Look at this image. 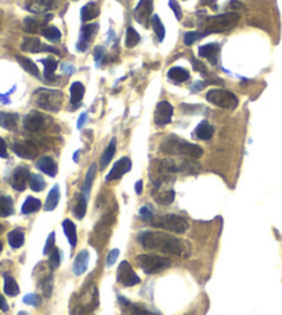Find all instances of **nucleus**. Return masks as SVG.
<instances>
[{
  "label": "nucleus",
  "instance_id": "obj_25",
  "mask_svg": "<svg viewBox=\"0 0 282 315\" xmlns=\"http://www.w3.org/2000/svg\"><path fill=\"white\" fill-rule=\"evenodd\" d=\"M154 196H155V201L159 205H170V203L175 201V196H176V192L175 189H162L158 188L154 189Z\"/></svg>",
  "mask_w": 282,
  "mask_h": 315
},
{
  "label": "nucleus",
  "instance_id": "obj_47",
  "mask_svg": "<svg viewBox=\"0 0 282 315\" xmlns=\"http://www.w3.org/2000/svg\"><path fill=\"white\" fill-rule=\"evenodd\" d=\"M140 217L144 220V221H151L154 218V209L149 206V205H145L140 209Z\"/></svg>",
  "mask_w": 282,
  "mask_h": 315
},
{
  "label": "nucleus",
  "instance_id": "obj_45",
  "mask_svg": "<svg viewBox=\"0 0 282 315\" xmlns=\"http://www.w3.org/2000/svg\"><path fill=\"white\" fill-rule=\"evenodd\" d=\"M61 264V253L58 249H53V252L49 254V266L51 270H57Z\"/></svg>",
  "mask_w": 282,
  "mask_h": 315
},
{
  "label": "nucleus",
  "instance_id": "obj_40",
  "mask_svg": "<svg viewBox=\"0 0 282 315\" xmlns=\"http://www.w3.org/2000/svg\"><path fill=\"white\" fill-rule=\"evenodd\" d=\"M151 24H152V29H154V32H155L156 37H158V42H163V39H165V32H166V31H165V27H163L159 15H152Z\"/></svg>",
  "mask_w": 282,
  "mask_h": 315
},
{
  "label": "nucleus",
  "instance_id": "obj_9",
  "mask_svg": "<svg viewBox=\"0 0 282 315\" xmlns=\"http://www.w3.org/2000/svg\"><path fill=\"white\" fill-rule=\"evenodd\" d=\"M116 278H118V282H119L120 285L127 287L134 286V285L140 283L139 275L134 273V270L127 261H122V263H120Z\"/></svg>",
  "mask_w": 282,
  "mask_h": 315
},
{
  "label": "nucleus",
  "instance_id": "obj_48",
  "mask_svg": "<svg viewBox=\"0 0 282 315\" xmlns=\"http://www.w3.org/2000/svg\"><path fill=\"white\" fill-rule=\"evenodd\" d=\"M40 301H42L40 296L36 293H29L24 297V303L29 304V306H34V307H37L40 304Z\"/></svg>",
  "mask_w": 282,
  "mask_h": 315
},
{
  "label": "nucleus",
  "instance_id": "obj_12",
  "mask_svg": "<svg viewBox=\"0 0 282 315\" xmlns=\"http://www.w3.org/2000/svg\"><path fill=\"white\" fill-rule=\"evenodd\" d=\"M172 116H173V106L170 105V103L168 101H161L158 103L155 109V123L158 126H165V125H169L172 122Z\"/></svg>",
  "mask_w": 282,
  "mask_h": 315
},
{
  "label": "nucleus",
  "instance_id": "obj_18",
  "mask_svg": "<svg viewBox=\"0 0 282 315\" xmlns=\"http://www.w3.org/2000/svg\"><path fill=\"white\" fill-rule=\"evenodd\" d=\"M58 0H25V7L31 13L43 14L57 6Z\"/></svg>",
  "mask_w": 282,
  "mask_h": 315
},
{
  "label": "nucleus",
  "instance_id": "obj_20",
  "mask_svg": "<svg viewBox=\"0 0 282 315\" xmlns=\"http://www.w3.org/2000/svg\"><path fill=\"white\" fill-rule=\"evenodd\" d=\"M220 49H221V46H220L219 43L213 42V43H208V44L201 46L199 50H198V53H199V56L201 57L206 58L212 65H217Z\"/></svg>",
  "mask_w": 282,
  "mask_h": 315
},
{
  "label": "nucleus",
  "instance_id": "obj_59",
  "mask_svg": "<svg viewBox=\"0 0 282 315\" xmlns=\"http://www.w3.org/2000/svg\"><path fill=\"white\" fill-rule=\"evenodd\" d=\"M199 3H201L202 6H212L213 8H216V6H214L216 0H201Z\"/></svg>",
  "mask_w": 282,
  "mask_h": 315
},
{
  "label": "nucleus",
  "instance_id": "obj_22",
  "mask_svg": "<svg viewBox=\"0 0 282 315\" xmlns=\"http://www.w3.org/2000/svg\"><path fill=\"white\" fill-rule=\"evenodd\" d=\"M87 266H89V252L82 250L80 253H78V256L75 257V261H73V266H72L73 274L75 275L85 274L86 270H87Z\"/></svg>",
  "mask_w": 282,
  "mask_h": 315
},
{
  "label": "nucleus",
  "instance_id": "obj_52",
  "mask_svg": "<svg viewBox=\"0 0 282 315\" xmlns=\"http://www.w3.org/2000/svg\"><path fill=\"white\" fill-rule=\"evenodd\" d=\"M169 6L170 8L173 10V13L176 15L177 20L180 21V20L183 18V13H181V7H180L178 1H177V0H169Z\"/></svg>",
  "mask_w": 282,
  "mask_h": 315
},
{
  "label": "nucleus",
  "instance_id": "obj_50",
  "mask_svg": "<svg viewBox=\"0 0 282 315\" xmlns=\"http://www.w3.org/2000/svg\"><path fill=\"white\" fill-rule=\"evenodd\" d=\"M54 244H56V234H54V232H51V234L49 235V238H47L46 245H44L43 254H50V253L53 252V249H54Z\"/></svg>",
  "mask_w": 282,
  "mask_h": 315
},
{
  "label": "nucleus",
  "instance_id": "obj_16",
  "mask_svg": "<svg viewBox=\"0 0 282 315\" xmlns=\"http://www.w3.org/2000/svg\"><path fill=\"white\" fill-rule=\"evenodd\" d=\"M13 151L22 159H34L37 155V147L31 141H17L13 144Z\"/></svg>",
  "mask_w": 282,
  "mask_h": 315
},
{
  "label": "nucleus",
  "instance_id": "obj_21",
  "mask_svg": "<svg viewBox=\"0 0 282 315\" xmlns=\"http://www.w3.org/2000/svg\"><path fill=\"white\" fill-rule=\"evenodd\" d=\"M36 168L44 175H50V177H54L57 175V172H58L56 162L53 161L50 156H42L39 161L36 162Z\"/></svg>",
  "mask_w": 282,
  "mask_h": 315
},
{
  "label": "nucleus",
  "instance_id": "obj_27",
  "mask_svg": "<svg viewBox=\"0 0 282 315\" xmlns=\"http://www.w3.org/2000/svg\"><path fill=\"white\" fill-rule=\"evenodd\" d=\"M63 230L65 237L68 239V242H70V245L72 247L76 246V244H78V235H76V227H75V224L67 218V220L63 221Z\"/></svg>",
  "mask_w": 282,
  "mask_h": 315
},
{
  "label": "nucleus",
  "instance_id": "obj_29",
  "mask_svg": "<svg viewBox=\"0 0 282 315\" xmlns=\"http://www.w3.org/2000/svg\"><path fill=\"white\" fill-rule=\"evenodd\" d=\"M85 96V86L80 82H73L70 84V104L79 105Z\"/></svg>",
  "mask_w": 282,
  "mask_h": 315
},
{
  "label": "nucleus",
  "instance_id": "obj_53",
  "mask_svg": "<svg viewBox=\"0 0 282 315\" xmlns=\"http://www.w3.org/2000/svg\"><path fill=\"white\" fill-rule=\"evenodd\" d=\"M106 51L103 46H97V47L94 49V60H96L97 65H100V64L103 63V58L106 57Z\"/></svg>",
  "mask_w": 282,
  "mask_h": 315
},
{
  "label": "nucleus",
  "instance_id": "obj_5",
  "mask_svg": "<svg viewBox=\"0 0 282 315\" xmlns=\"http://www.w3.org/2000/svg\"><path fill=\"white\" fill-rule=\"evenodd\" d=\"M154 227L162 228L165 231L175 232V234H184L188 231L190 224L188 221L178 214H163V216H154L149 221Z\"/></svg>",
  "mask_w": 282,
  "mask_h": 315
},
{
  "label": "nucleus",
  "instance_id": "obj_54",
  "mask_svg": "<svg viewBox=\"0 0 282 315\" xmlns=\"http://www.w3.org/2000/svg\"><path fill=\"white\" fill-rule=\"evenodd\" d=\"M191 63H192L194 70H198V72H201V73H206V67H205L202 63H199L197 58H191Z\"/></svg>",
  "mask_w": 282,
  "mask_h": 315
},
{
  "label": "nucleus",
  "instance_id": "obj_51",
  "mask_svg": "<svg viewBox=\"0 0 282 315\" xmlns=\"http://www.w3.org/2000/svg\"><path fill=\"white\" fill-rule=\"evenodd\" d=\"M119 257V249H112L111 252L108 253V256H106V267H112L115 263H116V260Z\"/></svg>",
  "mask_w": 282,
  "mask_h": 315
},
{
  "label": "nucleus",
  "instance_id": "obj_19",
  "mask_svg": "<svg viewBox=\"0 0 282 315\" xmlns=\"http://www.w3.org/2000/svg\"><path fill=\"white\" fill-rule=\"evenodd\" d=\"M53 15H46L44 18H37V17H28L24 21V29L28 34H42V31L47 27V21Z\"/></svg>",
  "mask_w": 282,
  "mask_h": 315
},
{
  "label": "nucleus",
  "instance_id": "obj_14",
  "mask_svg": "<svg viewBox=\"0 0 282 315\" xmlns=\"http://www.w3.org/2000/svg\"><path fill=\"white\" fill-rule=\"evenodd\" d=\"M29 170L24 166H18L10 177V184L15 191H24L29 182Z\"/></svg>",
  "mask_w": 282,
  "mask_h": 315
},
{
  "label": "nucleus",
  "instance_id": "obj_11",
  "mask_svg": "<svg viewBox=\"0 0 282 315\" xmlns=\"http://www.w3.org/2000/svg\"><path fill=\"white\" fill-rule=\"evenodd\" d=\"M21 50L22 51H27V53H42V51H46V53L60 54V50H57L56 47L49 46V44H44L36 37H25L22 40Z\"/></svg>",
  "mask_w": 282,
  "mask_h": 315
},
{
  "label": "nucleus",
  "instance_id": "obj_4",
  "mask_svg": "<svg viewBox=\"0 0 282 315\" xmlns=\"http://www.w3.org/2000/svg\"><path fill=\"white\" fill-rule=\"evenodd\" d=\"M240 21V14L238 13H224V14L214 15V17H208L205 20V29L202 35L208 36L211 34H223L231 29Z\"/></svg>",
  "mask_w": 282,
  "mask_h": 315
},
{
  "label": "nucleus",
  "instance_id": "obj_26",
  "mask_svg": "<svg viewBox=\"0 0 282 315\" xmlns=\"http://www.w3.org/2000/svg\"><path fill=\"white\" fill-rule=\"evenodd\" d=\"M99 14L100 8L94 1H89V3L85 4V6L82 7V10H80V18H82V21L83 22L92 21V20H94Z\"/></svg>",
  "mask_w": 282,
  "mask_h": 315
},
{
  "label": "nucleus",
  "instance_id": "obj_62",
  "mask_svg": "<svg viewBox=\"0 0 282 315\" xmlns=\"http://www.w3.org/2000/svg\"><path fill=\"white\" fill-rule=\"evenodd\" d=\"M4 231V227H3V225L0 224V234H1V232Z\"/></svg>",
  "mask_w": 282,
  "mask_h": 315
},
{
  "label": "nucleus",
  "instance_id": "obj_63",
  "mask_svg": "<svg viewBox=\"0 0 282 315\" xmlns=\"http://www.w3.org/2000/svg\"><path fill=\"white\" fill-rule=\"evenodd\" d=\"M3 250V244H1V241H0V252Z\"/></svg>",
  "mask_w": 282,
  "mask_h": 315
},
{
  "label": "nucleus",
  "instance_id": "obj_34",
  "mask_svg": "<svg viewBox=\"0 0 282 315\" xmlns=\"http://www.w3.org/2000/svg\"><path fill=\"white\" fill-rule=\"evenodd\" d=\"M8 244L13 249H18L24 245V241H25V235H24V231L22 230H13V231L8 232Z\"/></svg>",
  "mask_w": 282,
  "mask_h": 315
},
{
  "label": "nucleus",
  "instance_id": "obj_36",
  "mask_svg": "<svg viewBox=\"0 0 282 315\" xmlns=\"http://www.w3.org/2000/svg\"><path fill=\"white\" fill-rule=\"evenodd\" d=\"M115 151H116V139H112L111 142L108 144V147L106 148V151H104L103 156H101V162H100L101 169H106V166H108V163L112 161L113 155H115Z\"/></svg>",
  "mask_w": 282,
  "mask_h": 315
},
{
  "label": "nucleus",
  "instance_id": "obj_24",
  "mask_svg": "<svg viewBox=\"0 0 282 315\" xmlns=\"http://www.w3.org/2000/svg\"><path fill=\"white\" fill-rule=\"evenodd\" d=\"M18 125V115L11 112H0V127L13 132Z\"/></svg>",
  "mask_w": 282,
  "mask_h": 315
},
{
  "label": "nucleus",
  "instance_id": "obj_46",
  "mask_svg": "<svg viewBox=\"0 0 282 315\" xmlns=\"http://www.w3.org/2000/svg\"><path fill=\"white\" fill-rule=\"evenodd\" d=\"M201 37H204L202 32H198V31H190V32H185L184 35V43L187 46H191L192 43H195L197 40H199Z\"/></svg>",
  "mask_w": 282,
  "mask_h": 315
},
{
  "label": "nucleus",
  "instance_id": "obj_17",
  "mask_svg": "<svg viewBox=\"0 0 282 315\" xmlns=\"http://www.w3.org/2000/svg\"><path fill=\"white\" fill-rule=\"evenodd\" d=\"M130 169H132V161H130L129 158H126V156L120 158L119 161L113 165L111 172L108 173V175L106 177V181L118 180V178H120L123 175H126L127 172H130Z\"/></svg>",
  "mask_w": 282,
  "mask_h": 315
},
{
  "label": "nucleus",
  "instance_id": "obj_2",
  "mask_svg": "<svg viewBox=\"0 0 282 315\" xmlns=\"http://www.w3.org/2000/svg\"><path fill=\"white\" fill-rule=\"evenodd\" d=\"M161 151L166 155H181L190 159H198L204 154V149L199 145L181 140L177 136L166 137L161 144Z\"/></svg>",
  "mask_w": 282,
  "mask_h": 315
},
{
  "label": "nucleus",
  "instance_id": "obj_38",
  "mask_svg": "<svg viewBox=\"0 0 282 315\" xmlns=\"http://www.w3.org/2000/svg\"><path fill=\"white\" fill-rule=\"evenodd\" d=\"M4 293L7 294V296H11V297H14V296L20 293L18 283L10 275H4Z\"/></svg>",
  "mask_w": 282,
  "mask_h": 315
},
{
  "label": "nucleus",
  "instance_id": "obj_60",
  "mask_svg": "<svg viewBox=\"0 0 282 315\" xmlns=\"http://www.w3.org/2000/svg\"><path fill=\"white\" fill-rule=\"evenodd\" d=\"M86 120H87V113H82V115H80V118H79V122H78L79 129H82V126H83V123H85Z\"/></svg>",
  "mask_w": 282,
  "mask_h": 315
},
{
  "label": "nucleus",
  "instance_id": "obj_33",
  "mask_svg": "<svg viewBox=\"0 0 282 315\" xmlns=\"http://www.w3.org/2000/svg\"><path fill=\"white\" fill-rule=\"evenodd\" d=\"M17 61L20 63V65H21L22 68L27 70L28 73H31V75H34V76L36 77L40 76L39 68H37V65H36L32 60H29V58H27V57L24 56H17Z\"/></svg>",
  "mask_w": 282,
  "mask_h": 315
},
{
  "label": "nucleus",
  "instance_id": "obj_43",
  "mask_svg": "<svg viewBox=\"0 0 282 315\" xmlns=\"http://www.w3.org/2000/svg\"><path fill=\"white\" fill-rule=\"evenodd\" d=\"M29 187L35 192H40L46 187V181L40 175H29Z\"/></svg>",
  "mask_w": 282,
  "mask_h": 315
},
{
  "label": "nucleus",
  "instance_id": "obj_49",
  "mask_svg": "<svg viewBox=\"0 0 282 315\" xmlns=\"http://www.w3.org/2000/svg\"><path fill=\"white\" fill-rule=\"evenodd\" d=\"M40 286H42L44 296H46V297H50V294H51V289H53V277H51V275H49L46 280H42Z\"/></svg>",
  "mask_w": 282,
  "mask_h": 315
},
{
  "label": "nucleus",
  "instance_id": "obj_44",
  "mask_svg": "<svg viewBox=\"0 0 282 315\" xmlns=\"http://www.w3.org/2000/svg\"><path fill=\"white\" fill-rule=\"evenodd\" d=\"M42 35L49 40V42H58L61 39V32L57 27H53V25H49L42 31Z\"/></svg>",
  "mask_w": 282,
  "mask_h": 315
},
{
  "label": "nucleus",
  "instance_id": "obj_15",
  "mask_svg": "<svg viewBox=\"0 0 282 315\" xmlns=\"http://www.w3.org/2000/svg\"><path fill=\"white\" fill-rule=\"evenodd\" d=\"M44 123H46L44 116L37 111H31L24 119V127H25V130H28L31 133L40 132L44 127Z\"/></svg>",
  "mask_w": 282,
  "mask_h": 315
},
{
  "label": "nucleus",
  "instance_id": "obj_7",
  "mask_svg": "<svg viewBox=\"0 0 282 315\" xmlns=\"http://www.w3.org/2000/svg\"><path fill=\"white\" fill-rule=\"evenodd\" d=\"M206 100L211 104L226 108V109H234L238 105V98L231 91L224 90V89H212L206 94Z\"/></svg>",
  "mask_w": 282,
  "mask_h": 315
},
{
  "label": "nucleus",
  "instance_id": "obj_57",
  "mask_svg": "<svg viewBox=\"0 0 282 315\" xmlns=\"http://www.w3.org/2000/svg\"><path fill=\"white\" fill-rule=\"evenodd\" d=\"M0 310L1 311H8V306H7V301L6 299L0 294Z\"/></svg>",
  "mask_w": 282,
  "mask_h": 315
},
{
  "label": "nucleus",
  "instance_id": "obj_35",
  "mask_svg": "<svg viewBox=\"0 0 282 315\" xmlns=\"http://www.w3.org/2000/svg\"><path fill=\"white\" fill-rule=\"evenodd\" d=\"M42 64H43V76L46 77L47 80H53V73L56 72L57 67H58V63H57L56 60L53 58V57H47V58H43L42 60Z\"/></svg>",
  "mask_w": 282,
  "mask_h": 315
},
{
  "label": "nucleus",
  "instance_id": "obj_31",
  "mask_svg": "<svg viewBox=\"0 0 282 315\" xmlns=\"http://www.w3.org/2000/svg\"><path fill=\"white\" fill-rule=\"evenodd\" d=\"M14 213L13 199L7 195H0V217H8Z\"/></svg>",
  "mask_w": 282,
  "mask_h": 315
},
{
  "label": "nucleus",
  "instance_id": "obj_1",
  "mask_svg": "<svg viewBox=\"0 0 282 315\" xmlns=\"http://www.w3.org/2000/svg\"><path fill=\"white\" fill-rule=\"evenodd\" d=\"M140 244L145 249L158 250L162 253H169L180 257H188L191 246L183 239L176 238L170 234L159 231H145L140 235Z\"/></svg>",
  "mask_w": 282,
  "mask_h": 315
},
{
  "label": "nucleus",
  "instance_id": "obj_42",
  "mask_svg": "<svg viewBox=\"0 0 282 315\" xmlns=\"http://www.w3.org/2000/svg\"><path fill=\"white\" fill-rule=\"evenodd\" d=\"M140 35L139 32L134 28H127L126 31V39H125V43H126L127 49H133L136 47L139 43H140Z\"/></svg>",
  "mask_w": 282,
  "mask_h": 315
},
{
  "label": "nucleus",
  "instance_id": "obj_23",
  "mask_svg": "<svg viewBox=\"0 0 282 315\" xmlns=\"http://www.w3.org/2000/svg\"><path fill=\"white\" fill-rule=\"evenodd\" d=\"M214 134V129L212 126L211 123L208 120H202L197 127H195V132H194V136L197 137L198 140H211Z\"/></svg>",
  "mask_w": 282,
  "mask_h": 315
},
{
  "label": "nucleus",
  "instance_id": "obj_37",
  "mask_svg": "<svg viewBox=\"0 0 282 315\" xmlns=\"http://www.w3.org/2000/svg\"><path fill=\"white\" fill-rule=\"evenodd\" d=\"M42 208V203L39 199H36L34 196H28L25 199V202L22 205V214H31V213H35L37 210Z\"/></svg>",
  "mask_w": 282,
  "mask_h": 315
},
{
  "label": "nucleus",
  "instance_id": "obj_58",
  "mask_svg": "<svg viewBox=\"0 0 282 315\" xmlns=\"http://www.w3.org/2000/svg\"><path fill=\"white\" fill-rule=\"evenodd\" d=\"M205 82H197V83H194V86H192V89L191 90L192 91H201L202 89H204V86H205Z\"/></svg>",
  "mask_w": 282,
  "mask_h": 315
},
{
  "label": "nucleus",
  "instance_id": "obj_30",
  "mask_svg": "<svg viewBox=\"0 0 282 315\" xmlns=\"http://www.w3.org/2000/svg\"><path fill=\"white\" fill-rule=\"evenodd\" d=\"M96 173H97V166H96V163H93L92 166H90V169H89V172L86 173L83 188H82V195L85 196V198H89V194H90V191H92L93 181H94V178H96Z\"/></svg>",
  "mask_w": 282,
  "mask_h": 315
},
{
  "label": "nucleus",
  "instance_id": "obj_10",
  "mask_svg": "<svg viewBox=\"0 0 282 315\" xmlns=\"http://www.w3.org/2000/svg\"><path fill=\"white\" fill-rule=\"evenodd\" d=\"M119 306L122 315H161L158 311H152L145 306L126 300L125 297H119Z\"/></svg>",
  "mask_w": 282,
  "mask_h": 315
},
{
  "label": "nucleus",
  "instance_id": "obj_56",
  "mask_svg": "<svg viewBox=\"0 0 282 315\" xmlns=\"http://www.w3.org/2000/svg\"><path fill=\"white\" fill-rule=\"evenodd\" d=\"M0 158H7V145L1 137H0Z\"/></svg>",
  "mask_w": 282,
  "mask_h": 315
},
{
  "label": "nucleus",
  "instance_id": "obj_28",
  "mask_svg": "<svg viewBox=\"0 0 282 315\" xmlns=\"http://www.w3.org/2000/svg\"><path fill=\"white\" fill-rule=\"evenodd\" d=\"M168 76H169L170 80H175L176 83H183V82L190 79V72L185 68H181V67H173L168 72Z\"/></svg>",
  "mask_w": 282,
  "mask_h": 315
},
{
  "label": "nucleus",
  "instance_id": "obj_39",
  "mask_svg": "<svg viewBox=\"0 0 282 315\" xmlns=\"http://www.w3.org/2000/svg\"><path fill=\"white\" fill-rule=\"evenodd\" d=\"M199 163L195 162L194 159H191V161H183L180 165H178V172H183L185 175H195L199 172Z\"/></svg>",
  "mask_w": 282,
  "mask_h": 315
},
{
  "label": "nucleus",
  "instance_id": "obj_8",
  "mask_svg": "<svg viewBox=\"0 0 282 315\" xmlns=\"http://www.w3.org/2000/svg\"><path fill=\"white\" fill-rule=\"evenodd\" d=\"M152 10H154V0H140L134 8V20L147 28L148 22L151 21Z\"/></svg>",
  "mask_w": 282,
  "mask_h": 315
},
{
  "label": "nucleus",
  "instance_id": "obj_6",
  "mask_svg": "<svg viewBox=\"0 0 282 315\" xmlns=\"http://www.w3.org/2000/svg\"><path fill=\"white\" fill-rule=\"evenodd\" d=\"M137 263L141 270L148 275L162 273L172 266V260L158 254H140L137 256Z\"/></svg>",
  "mask_w": 282,
  "mask_h": 315
},
{
  "label": "nucleus",
  "instance_id": "obj_13",
  "mask_svg": "<svg viewBox=\"0 0 282 315\" xmlns=\"http://www.w3.org/2000/svg\"><path fill=\"white\" fill-rule=\"evenodd\" d=\"M99 31V24H86L80 29V37L76 43V49L79 51H86L89 42H92L93 37L97 35Z\"/></svg>",
  "mask_w": 282,
  "mask_h": 315
},
{
  "label": "nucleus",
  "instance_id": "obj_61",
  "mask_svg": "<svg viewBox=\"0 0 282 315\" xmlns=\"http://www.w3.org/2000/svg\"><path fill=\"white\" fill-rule=\"evenodd\" d=\"M141 191H142V181H137L136 182V194H141Z\"/></svg>",
  "mask_w": 282,
  "mask_h": 315
},
{
  "label": "nucleus",
  "instance_id": "obj_32",
  "mask_svg": "<svg viewBox=\"0 0 282 315\" xmlns=\"http://www.w3.org/2000/svg\"><path fill=\"white\" fill-rule=\"evenodd\" d=\"M60 187L58 185H54L51 191L49 192V195H47V199H46V203H44V210H47V211H51V210H54L57 208V205L60 202Z\"/></svg>",
  "mask_w": 282,
  "mask_h": 315
},
{
  "label": "nucleus",
  "instance_id": "obj_55",
  "mask_svg": "<svg viewBox=\"0 0 282 315\" xmlns=\"http://www.w3.org/2000/svg\"><path fill=\"white\" fill-rule=\"evenodd\" d=\"M228 8H230V10H247V7H245L241 1H238V0H231V1L228 3Z\"/></svg>",
  "mask_w": 282,
  "mask_h": 315
},
{
  "label": "nucleus",
  "instance_id": "obj_41",
  "mask_svg": "<svg viewBox=\"0 0 282 315\" xmlns=\"http://www.w3.org/2000/svg\"><path fill=\"white\" fill-rule=\"evenodd\" d=\"M86 209H87V198H85L82 194H79L76 196V205L73 208V213L78 218H83L86 214Z\"/></svg>",
  "mask_w": 282,
  "mask_h": 315
},
{
  "label": "nucleus",
  "instance_id": "obj_64",
  "mask_svg": "<svg viewBox=\"0 0 282 315\" xmlns=\"http://www.w3.org/2000/svg\"><path fill=\"white\" fill-rule=\"evenodd\" d=\"M18 315H28V314H27L25 311H21V313H20V314H18Z\"/></svg>",
  "mask_w": 282,
  "mask_h": 315
},
{
  "label": "nucleus",
  "instance_id": "obj_3",
  "mask_svg": "<svg viewBox=\"0 0 282 315\" xmlns=\"http://www.w3.org/2000/svg\"><path fill=\"white\" fill-rule=\"evenodd\" d=\"M34 103L40 109L49 111V112H58L63 106L64 93L56 89L40 87L34 93Z\"/></svg>",
  "mask_w": 282,
  "mask_h": 315
}]
</instances>
